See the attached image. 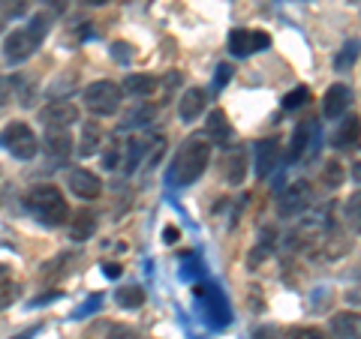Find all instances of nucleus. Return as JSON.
Returning a JSON list of instances; mask_svg holds the SVG:
<instances>
[{
	"mask_svg": "<svg viewBox=\"0 0 361 339\" xmlns=\"http://www.w3.org/2000/svg\"><path fill=\"white\" fill-rule=\"evenodd\" d=\"M99 144H103V127L94 123V120H87L85 129H82V139H78V153H82V156H94L99 151Z\"/></svg>",
	"mask_w": 361,
	"mask_h": 339,
	"instance_id": "6ab92c4d",
	"label": "nucleus"
},
{
	"mask_svg": "<svg viewBox=\"0 0 361 339\" xmlns=\"http://www.w3.org/2000/svg\"><path fill=\"white\" fill-rule=\"evenodd\" d=\"M232 72H235L232 66H226V63H223V66H220V75H217V84H226V78H232Z\"/></svg>",
	"mask_w": 361,
	"mask_h": 339,
	"instance_id": "7c9ffc66",
	"label": "nucleus"
},
{
	"mask_svg": "<svg viewBox=\"0 0 361 339\" xmlns=\"http://www.w3.org/2000/svg\"><path fill=\"white\" fill-rule=\"evenodd\" d=\"M205 135H208V141L211 144H217V148H229L232 144V123L226 120V115L220 108H214L211 111V117H208V127H205Z\"/></svg>",
	"mask_w": 361,
	"mask_h": 339,
	"instance_id": "9b49d317",
	"label": "nucleus"
},
{
	"mask_svg": "<svg viewBox=\"0 0 361 339\" xmlns=\"http://www.w3.org/2000/svg\"><path fill=\"white\" fill-rule=\"evenodd\" d=\"M349 213V222H353V229H358V196H353V207H346Z\"/></svg>",
	"mask_w": 361,
	"mask_h": 339,
	"instance_id": "c756f323",
	"label": "nucleus"
},
{
	"mask_svg": "<svg viewBox=\"0 0 361 339\" xmlns=\"http://www.w3.org/2000/svg\"><path fill=\"white\" fill-rule=\"evenodd\" d=\"M334 144H337V148H355V144H358V117L355 115L349 120H343V127H341V132H337Z\"/></svg>",
	"mask_w": 361,
	"mask_h": 339,
	"instance_id": "aec40b11",
	"label": "nucleus"
},
{
	"mask_svg": "<svg viewBox=\"0 0 361 339\" xmlns=\"http://www.w3.org/2000/svg\"><path fill=\"white\" fill-rule=\"evenodd\" d=\"M4 144H6V151L16 156V160H33L39 151V139H37V132L30 129V123L25 120H13L6 127L4 132Z\"/></svg>",
	"mask_w": 361,
	"mask_h": 339,
	"instance_id": "39448f33",
	"label": "nucleus"
},
{
	"mask_svg": "<svg viewBox=\"0 0 361 339\" xmlns=\"http://www.w3.org/2000/svg\"><path fill=\"white\" fill-rule=\"evenodd\" d=\"M66 189L82 201H94V198L103 196V180H99L94 172H87V168H73L70 177H66Z\"/></svg>",
	"mask_w": 361,
	"mask_h": 339,
	"instance_id": "423d86ee",
	"label": "nucleus"
},
{
	"mask_svg": "<svg viewBox=\"0 0 361 339\" xmlns=\"http://www.w3.org/2000/svg\"><path fill=\"white\" fill-rule=\"evenodd\" d=\"M97 231V213L94 210H78L70 219V234L73 241H87L90 234Z\"/></svg>",
	"mask_w": 361,
	"mask_h": 339,
	"instance_id": "a211bd4d",
	"label": "nucleus"
},
{
	"mask_svg": "<svg viewBox=\"0 0 361 339\" xmlns=\"http://www.w3.org/2000/svg\"><path fill=\"white\" fill-rule=\"evenodd\" d=\"M82 99H85V108L90 111V115H97V117H111V115H115V111L121 108V103H123V90H121V84L103 78V82H90V84L85 87Z\"/></svg>",
	"mask_w": 361,
	"mask_h": 339,
	"instance_id": "20e7f679",
	"label": "nucleus"
},
{
	"mask_svg": "<svg viewBox=\"0 0 361 339\" xmlns=\"http://www.w3.org/2000/svg\"><path fill=\"white\" fill-rule=\"evenodd\" d=\"M223 177L229 180L232 186L244 184V177H247V153L244 151H232L223 156Z\"/></svg>",
	"mask_w": 361,
	"mask_h": 339,
	"instance_id": "4468645a",
	"label": "nucleus"
},
{
	"mask_svg": "<svg viewBox=\"0 0 361 339\" xmlns=\"http://www.w3.org/2000/svg\"><path fill=\"white\" fill-rule=\"evenodd\" d=\"M39 120L45 123V129H49V127L66 129L70 123L78 120V108L73 103H66V99H54V103H49V105L39 111Z\"/></svg>",
	"mask_w": 361,
	"mask_h": 339,
	"instance_id": "0eeeda50",
	"label": "nucleus"
},
{
	"mask_svg": "<svg viewBox=\"0 0 361 339\" xmlns=\"http://www.w3.org/2000/svg\"><path fill=\"white\" fill-rule=\"evenodd\" d=\"M166 241L175 243V241H178V229H172V225H169V229H166Z\"/></svg>",
	"mask_w": 361,
	"mask_h": 339,
	"instance_id": "2f4dec72",
	"label": "nucleus"
},
{
	"mask_svg": "<svg viewBox=\"0 0 361 339\" xmlns=\"http://www.w3.org/2000/svg\"><path fill=\"white\" fill-rule=\"evenodd\" d=\"M353 60H355V42H349V45H346V51L341 54V60H337V70H343V66H346V63H353Z\"/></svg>",
	"mask_w": 361,
	"mask_h": 339,
	"instance_id": "c85d7f7f",
	"label": "nucleus"
},
{
	"mask_svg": "<svg viewBox=\"0 0 361 339\" xmlns=\"http://www.w3.org/2000/svg\"><path fill=\"white\" fill-rule=\"evenodd\" d=\"M25 205L37 213L45 225H63L66 219H70V207H66L63 192L58 186H51V184H39V186L27 189Z\"/></svg>",
	"mask_w": 361,
	"mask_h": 339,
	"instance_id": "f03ea898",
	"label": "nucleus"
},
{
	"mask_svg": "<svg viewBox=\"0 0 361 339\" xmlns=\"http://www.w3.org/2000/svg\"><path fill=\"white\" fill-rule=\"evenodd\" d=\"M118 303H121V307H127V309H133V307H142V303H145V291H142L139 286L118 288Z\"/></svg>",
	"mask_w": 361,
	"mask_h": 339,
	"instance_id": "4be33fe9",
	"label": "nucleus"
},
{
	"mask_svg": "<svg viewBox=\"0 0 361 339\" xmlns=\"http://www.w3.org/2000/svg\"><path fill=\"white\" fill-rule=\"evenodd\" d=\"M45 33H49V15H37L30 18L27 27H18L13 30L9 37L4 39V54L9 63H21L27 60L33 51L39 49V42L45 39Z\"/></svg>",
	"mask_w": 361,
	"mask_h": 339,
	"instance_id": "7ed1b4c3",
	"label": "nucleus"
},
{
	"mask_svg": "<svg viewBox=\"0 0 361 339\" xmlns=\"http://www.w3.org/2000/svg\"><path fill=\"white\" fill-rule=\"evenodd\" d=\"M0 4H6V0H0Z\"/></svg>",
	"mask_w": 361,
	"mask_h": 339,
	"instance_id": "f704fd0d",
	"label": "nucleus"
},
{
	"mask_svg": "<svg viewBox=\"0 0 361 339\" xmlns=\"http://www.w3.org/2000/svg\"><path fill=\"white\" fill-rule=\"evenodd\" d=\"M358 331H361L358 312H337L331 319V336L334 339H358Z\"/></svg>",
	"mask_w": 361,
	"mask_h": 339,
	"instance_id": "dca6fc26",
	"label": "nucleus"
},
{
	"mask_svg": "<svg viewBox=\"0 0 361 339\" xmlns=\"http://www.w3.org/2000/svg\"><path fill=\"white\" fill-rule=\"evenodd\" d=\"M205 103H208V94L202 87H187L184 96L178 103V115L180 120H196L202 111H205Z\"/></svg>",
	"mask_w": 361,
	"mask_h": 339,
	"instance_id": "f8f14e48",
	"label": "nucleus"
},
{
	"mask_svg": "<svg viewBox=\"0 0 361 339\" xmlns=\"http://www.w3.org/2000/svg\"><path fill=\"white\" fill-rule=\"evenodd\" d=\"M45 4H49V6H54V9H61V13L66 9V0H45Z\"/></svg>",
	"mask_w": 361,
	"mask_h": 339,
	"instance_id": "473e14b6",
	"label": "nucleus"
},
{
	"mask_svg": "<svg viewBox=\"0 0 361 339\" xmlns=\"http://www.w3.org/2000/svg\"><path fill=\"white\" fill-rule=\"evenodd\" d=\"M307 205H310V184L307 180L292 184L283 196H280V213H283V217H298Z\"/></svg>",
	"mask_w": 361,
	"mask_h": 339,
	"instance_id": "9d476101",
	"label": "nucleus"
},
{
	"mask_svg": "<svg viewBox=\"0 0 361 339\" xmlns=\"http://www.w3.org/2000/svg\"><path fill=\"white\" fill-rule=\"evenodd\" d=\"M18 298V286L16 282H0V309L6 307V303H13Z\"/></svg>",
	"mask_w": 361,
	"mask_h": 339,
	"instance_id": "a878e982",
	"label": "nucleus"
},
{
	"mask_svg": "<svg viewBox=\"0 0 361 339\" xmlns=\"http://www.w3.org/2000/svg\"><path fill=\"white\" fill-rule=\"evenodd\" d=\"M157 84H160V82H157V75H148V72H130L121 90H127V94H133V96H151L154 90H157Z\"/></svg>",
	"mask_w": 361,
	"mask_h": 339,
	"instance_id": "f3484780",
	"label": "nucleus"
},
{
	"mask_svg": "<svg viewBox=\"0 0 361 339\" xmlns=\"http://www.w3.org/2000/svg\"><path fill=\"white\" fill-rule=\"evenodd\" d=\"M82 4H90V6H99V4H106V0H82Z\"/></svg>",
	"mask_w": 361,
	"mask_h": 339,
	"instance_id": "72a5a7b5",
	"label": "nucleus"
},
{
	"mask_svg": "<svg viewBox=\"0 0 361 339\" xmlns=\"http://www.w3.org/2000/svg\"><path fill=\"white\" fill-rule=\"evenodd\" d=\"M349 103H353V90H349V84H331L329 90H325V99H322V115L334 120V117H343Z\"/></svg>",
	"mask_w": 361,
	"mask_h": 339,
	"instance_id": "1a4fd4ad",
	"label": "nucleus"
},
{
	"mask_svg": "<svg viewBox=\"0 0 361 339\" xmlns=\"http://www.w3.org/2000/svg\"><path fill=\"white\" fill-rule=\"evenodd\" d=\"M45 151H49L54 160H66V156L73 153V139H70V132L49 127V132H45Z\"/></svg>",
	"mask_w": 361,
	"mask_h": 339,
	"instance_id": "2eb2a0df",
	"label": "nucleus"
},
{
	"mask_svg": "<svg viewBox=\"0 0 361 339\" xmlns=\"http://www.w3.org/2000/svg\"><path fill=\"white\" fill-rule=\"evenodd\" d=\"M211 148L214 144L208 141L205 132H196L180 144V151L175 153V162H172V184L175 186H190L205 174V168L211 162Z\"/></svg>",
	"mask_w": 361,
	"mask_h": 339,
	"instance_id": "f257e3e1",
	"label": "nucleus"
},
{
	"mask_svg": "<svg viewBox=\"0 0 361 339\" xmlns=\"http://www.w3.org/2000/svg\"><path fill=\"white\" fill-rule=\"evenodd\" d=\"M109 339H139V331L130 324H111L109 327Z\"/></svg>",
	"mask_w": 361,
	"mask_h": 339,
	"instance_id": "b1692460",
	"label": "nucleus"
},
{
	"mask_svg": "<svg viewBox=\"0 0 361 339\" xmlns=\"http://www.w3.org/2000/svg\"><path fill=\"white\" fill-rule=\"evenodd\" d=\"M13 90H16V82H13V78H0V108H4L9 99H13Z\"/></svg>",
	"mask_w": 361,
	"mask_h": 339,
	"instance_id": "cd10ccee",
	"label": "nucleus"
},
{
	"mask_svg": "<svg viewBox=\"0 0 361 339\" xmlns=\"http://www.w3.org/2000/svg\"><path fill=\"white\" fill-rule=\"evenodd\" d=\"M289 339H331V336H325V331H319V327H298V331H292Z\"/></svg>",
	"mask_w": 361,
	"mask_h": 339,
	"instance_id": "bb28decb",
	"label": "nucleus"
},
{
	"mask_svg": "<svg viewBox=\"0 0 361 339\" xmlns=\"http://www.w3.org/2000/svg\"><path fill=\"white\" fill-rule=\"evenodd\" d=\"M277 156H280V141L277 139H262L256 144V174L259 177H268L271 168L277 165Z\"/></svg>",
	"mask_w": 361,
	"mask_h": 339,
	"instance_id": "ddd939ff",
	"label": "nucleus"
},
{
	"mask_svg": "<svg viewBox=\"0 0 361 339\" xmlns=\"http://www.w3.org/2000/svg\"><path fill=\"white\" fill-rule=\"evenodd\" d=\"M343 177H346V172H343L341 162H337V160L325 162V168H322V184H325V186H341Z\"/></svg>",
	"mask_w": 361,
	"mask_h": 339,
	"instance_id": "412c9836",
	"label": "nucleus"
},
{
	"mask_svg": "<svg viewBox=\"0 0 361 339\" xmlns=\"http://www.w3.org/2000/svg\"><path fill=\"white\" fill-rule=\"evenodd\" d=\"M310 132H313V127H307V123H301V127L295 129V144H292V151H289V160H298V156L307 151V141H310Z\"/></svg>",
	"mask_w": 361,
	"mask_h": 339,
	"instance_id": "5701e85b",
	"label": "nucleus"
},
{
	"mask_svg": "<svg viewBox=\"0 0 361 339\" xmlns=\"http://www.w3.org/2000/svg\"><path fill=\"white\" fill-rule=\"evenodd\" d=\"M307 99H310V90L307 87H295L292 94L286 96V108H295V105H307Z\"/></svg>",
	"mask_w": 361,
	"mask_h": 339,
	"instance_id": "393cba45",
	"label": "nucleus"
},
{
	"mask_svg": "<svg viewBox=\"0 0 361 339\" xmlns=\"http://www.w3.org/2000/svg\"><path fill=\"white\" fill-rule=\"evenodd\" d=\"M271 45V37L262 30H232L229 37V49L232 54H238V58H244V54H253V51H262Z\"/></svg>",
	"mask_w": 361,
	"mask_h": 339,
	"instance_id": "6e6552de",
	"label": "nucleus"
}]
</instances>
